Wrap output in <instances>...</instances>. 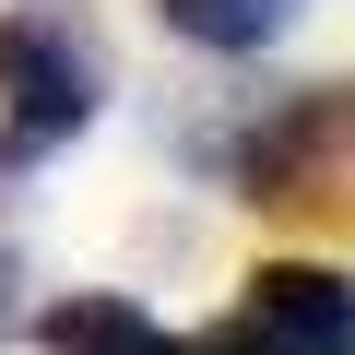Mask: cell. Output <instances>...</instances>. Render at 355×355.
I'll return each mask as SVG.
<instances>
[{
    "mask_svg": "<svg viewBox=\"0 0 355 355\" xmlns=\"http://www.w3.org/2000/svg\"><path fill=\"white\" fill-rule=\"evenodd\" d=\"M225 178H237V202H249V214L343 225V190H355V107H343V83L284 95V107L225 154Z\"/></svg>",
    "mask_w": 355,
    "mask_h": 355,
    "instance_id": "cell-1",
    "label": "cell"
},
{
    "mask_svg": "<svg viewBox=\"0 0 355 355\" xmlns=\"http://www.w3.org/2000/svg\"><path fill=\"white\" fill-rule=\"evenodd\" d=\"M36 343L48 355H178V331L130 296H48L36 308Z\"/></svg>",
    "mask_w": 355,
    "mask_h": 355,
    "instance_id": "cell-4",
    "label": "cell"
},
{
    "mask_svg": "<svg viewBox=\"0 0 355 355\" xmlns=\"http://www.w3.org/2000/svg\"><path fill=\"white\" fill-rule=\"evenodd\" d=\"M166 12V36H190V48H214V60H249V48H272L308 0H154Z\"/></svg>",
    "mask_w": 355,
    "mask_h": 355,
    "instance_id": "cell-5",
    "label": "cell"
},
{
    "mask_svg": "<svg viewBox=\"0 0 355 355\" xmlns=\"http://www.w3.org/2000/svg\"><path fill=\"white\" fill-rule=\"evenodd\" d=\"M249 320L284 355H355V284L331 261H261L249 272Z\"/></svg>",
    "mask_w": 355,
    "mask_h": 355,
    "instance_id": "cell-3",
    "label": "cell"
},
{
    "mask_svg": "<svg viewBox=\"0 0 355 355\" xmlns=\"http://www.w3.org/2000/svg\"><path fill=\"white\" fill-rule=\"evenodd\" d=\"M178 355H284L261 320H225V331H202V343H178Z\"/></svg>",
    "mask_w": 355,
    "mask_h": 355,
    "instance_id": "cell-6",
    "label": "cell"
},
{
    "mask_svg": "<svg viewBox=\"0 0 355 355\" xmlns=\"http://www.w3.org/2000/svg\"><path fill=\"white\" fill-rule=\"evenodd\" d=\"M12 284H24V261H12V249H0V331H12V320H24V296H12Z\"/></svg>",
    "mask_w": 355,
    "mask_h": 355,
    "instance_id": "cell-7",
    "label": "cell"
},
{
    "mask_svg": "<svg viewBox=\"0 0 355 355\" xmlns=\"http://www.w3.org/2000/svg\"><path fill=\"white\" fill-rule=\"evenodd\" d=\"M95 107H107V60L71 24V0L0 12V130H12L24 154H60L71 130H95Z\"/></svg>",
    "mask_w": 355,
    "mask_h": 355,
    "instance_id": "cell-2",
    "label": "cell"
}]
</instances>
